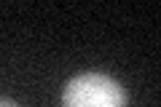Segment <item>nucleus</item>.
Listing matches in <instances>:
<instances>
[{
  "label": "nucleus",
  "instance_id": "2",
  "mask_svg": "<svg viewBox=\"0 0 161 107\" xmlns=\"http://www.w3.org/2000/svg\"><path fill=\"white\" fill-rule=\"evenodd\" d=\"M0 107H19L16 102H11V99H0Z\"/></svg>",
  "mask_w": 161,
  "mask_h": 107
},
{
  "label": "nucleus",
  "instance_id": "1",
  "mask_svg": "<svg viewBox=\"0 0 161 107\" xmlns=\"http://www.w3.org/2000/svg\"><path fill=\"white\" fill-rule=\"evenodd\" d=\"M62 107H126V91L105 72H80L64 83Z\"/></svg>",
  "mask_w": 161,
  "mask_h": 107
}]
</instances>
